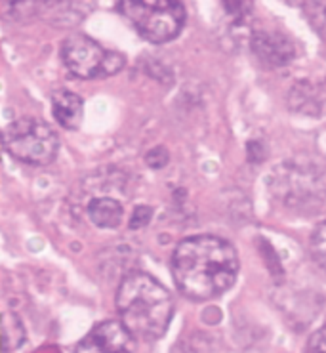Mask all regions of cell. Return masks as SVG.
Listing matches in <instances>:
<instances>
[{
  "instance_id": "52a82bcc",
  "label": "cell",
  "mask_w": 326,
  "mask_h": 353,
  "mask_svg": "<svg viewBox=\"0 0 326 353\" xmlns=\"http://www.w3.org/2000/svg\"><path fill=\"white\" fill-rule=\"evenodd\" d=\"M134 340L121 321H103L77 344V353H134Z\"/></svg>"
},
{
  "instance_id": "4fadbf2b",
  "label": "cell",
  "mask_w": 326,
  "mask_h": 353,
  "mask_svg": "<svg viewBox=\"0 0 326 353\" xmlns=\"http://www.w3.org/2000/svg\"><path fill=\"white\" fill-rule=\"evenodd\" d=\"M305 8L309 10L307 16L309 21L315 25L318 33L326 39V4L325 2H313V4H305Z\"/></svg>"
},
{
  "instance_id": "2e32d148",
  "label": "cell",
  "mask_w": 326,
  "mask_h": 353,
  "mask_svg": "<svg viewBox=\"0 0 326 353\" xmlns=\"http://www.w3.org/2000/svg\"><path fill=\"white\" fill-rule=\"evenodd\" d=\"M151 216H153V210H151L149 206H138V208L134 210V216H132L130 228L132 230H139V228H143V225L149 223Z\"/></svg>"
},
{
  "instance_id": "6da1fadb",
  "label": "cell",
  "mask_w": 326,
  "mask_h": 353,
  "mask_svg": "<svg viewBox=\"0 0 326 353\" xmlns=\"http://www.w3.org/2000/svg\"><path fill=\"white\" fill-rule=\"evenodd\" d=\"M236 248L221 237L195 235L178 243L172 254V275L183 296L212 300L233 287L238 275Z\"/></svg>"
},
{
  "instance_id": "9c48e42d",
  "label": "cell",
  "mask_w": 326,
  "mask_h": 353,
  "mask_svg": "<svg viewBox=\"0 0 326 353\" xmlns=\"http://www.w3.org/2000/svg\"><path fill=\"white\" fill-rule=\"evenodd\" d=\"M52 115L59 126L67 130H77L84 117V103L79 94L71 90H57L52 96Z\"/></svg>"
},
{
  "instance_id": "30bf717a",
  "label": "cell",
  "mask_w": 326,
  "mask_h": 353,
  "mask_svg": "<svg viewBox=\"0 0 326 353\" xmlns=\"http://www.w3.org/2000/svg\"><path fill=\"white\" fill-rule=\"evenodd\" d=\"M88 216L94 225L103 228V230H114L123 223V205L111 197L92 199L88 205Z\"/></svg>"
},
{
  "instance_id": "277c9868",
  "label": "cell",
  "mask_w": 326,
  "mask_h": 353,
  "mask_svg": "<svg viewBox=\"0 0 326 353\" xmlns=\"http://www.w3.org/2000/svg\"><path fill=\"white\" fill-rule=\"evenodd\" d=\"M4 149L25 165L46 166L57 157L59 138L56 130L34 117H21L2 134Z\"/></svg>"
},
{
  "instance_id": "3957f363",
  "label": "cell",
  "mask_w": 326,
  "mask_h": 353,
  "mask_svg": "<svg viewBox=\"0 0 326 353\" xmlns=\"http://www.w3.org/2000/svg\"><path fill=\"white\" fill-rule=\"evenodd\" d=\"M119 12L123 14L145 41L164 44L176 39L185 25V6L181 2H119Z\"/></svg>"
},
{
  "instance_id": "7a4b0ae2",
  "label": "cell",
  "mask_w": 326,
  "mask_h": 353,
  "mask_svg": "<svg viewBox=\"0 0 326 353\" xmlns=\"http://www.w3.org/2000/svg\"><path fill=\"white\" fill-rule=\"evenodd\" d=\"M116 312L126 330L139 340H159L170 327L174 300L145 271L128 273L116 290Z\"/></svg>"
},
{
  "instance_id": "e0dca14e",
  "label": "cell",
  "mask_w": 326,
  "mask_h": 353,
  "mask_svg": "<svg viewBox=\"0 0 326 353\" xmlns=\"http://www.w3.org/2000/svg\"><path fill=\"white\" fill-rule=\"evenodd\" d=\"M2 151H4V138H2V132H0V155H2Z\"/></svg>"
},
{
  "instance_id": "5bb4252c",
  "label": "cell",
  "mask_w": 326,
  "mask_h": 353,
  "mask_svg": "<svg viewBox=\"0 0 326 353\" xmlns=\"http://www.w3.org/2000/svg\"><path fill=\"white\" fill-rule=\"evenodd\" d=\"M168 159H170V157H168V151L164 148L151 149L145 155L147 165L151 166V168H163V166H166V163H168Z\"/></svg>"
},
{
  "instance_id": "7c38bea8",
  "label": "cell",
  "mask_w": 326,
  "mask_h": 353,
  "mask_svg": "<svg viewBox=\"0 0 326 353\" xmlns=\"http://www.w3.org/2000/svg\"><path fill=\"white\" fill-rule=\"evenodd\" d=\"M311 254L313 260L320 265V270L326 271V220L320 222L311 235Z\"/></svg>"
},
{
  "instance_id": "9a60e30c",
  "label": "cell",
  "mask_w": 326,
  "mask_h": 353,
  "mask_svg": "<svg viewBox=\"0 0 326 353\" xmlns=\"http://www.w3.org/2000/svg\"><path fill=\"white\" fill-rule=\"evenodd\" d=\"M307 353H326V325L313 332L307 344Z\"/></svg>"
},
{
  "instance_id": "ba28073f",
  "label": "cell",
  "mask_w": 326,
  "mask_h": 353,
  "mask_svg": "<svg viewBox=\"0 0 326 353\" xmlns=\"http://www.w3.org/2000/svg\"><path fill=\"white\" fill-rule=\"evenodd\" d=\"M254 52L271 65H285L294 58V48L285 34L273 31H256L252 34Z\"/></svg>"
},
{
  "instance_id": "8fae6325",
  "label": "cell",
  "mask_w": 326,
  "mask_h": 353,
  "mask_svg": "<svg viewBox=\"0 0 326 353\" xmlns=\"http://www.w3.org/2000/svg\"><path fill=\"white\" fill-rule=\"evenodd\" d=\"M25 342V329L16 313L0 312V353L16 352Z\"/></svg>"
},
{
  "instance_id": "8992f818",
  "label": "cell",
  "mask_w": 326,
  "mask_h": 353,
  "mask_svg": "<svg viewBox=\"0 0 326 353\" xmlns=\"http://www.w3.org/2000/svg\"><path fill=\"white\" fill-rule=\"evenodd\" d=\"M273 185L277 197L302 203L315 197H325L326 174L325 170H318V166L313 163L294 161L278 166L273 176Z\"/></svg>"
},
{
  "instance_id": "5b68a950",
  "label": "cell",
  "mask_w": 326,
  "mask_h": 353,
  "mask_svg": "<svg viewBox=\"0 0 326 353\" xmlns=\"http://www.w3.org/2000/svg\"><path fill=\"white\" fill-rule=\"evenodd\" d=\"M61 59L65 67L79 79H103L113 77L126 63L123 54L105 50L88 34H69L61 44Z\"/></svg>"
}]
</instances>
